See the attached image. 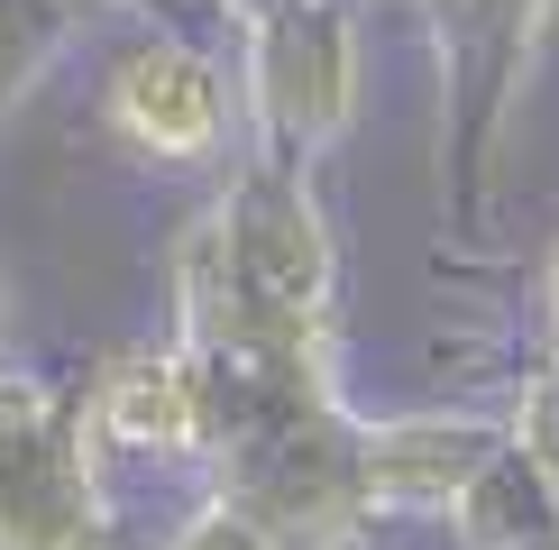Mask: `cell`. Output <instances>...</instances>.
I'll return each instance as SVG.
<instances>
[{"instance_id":"obj_1","label":"cell","mask_w":559,"mask_h":550,"mask_svg":"<svg viewBox=\"0 0 559 550\" xmlns=\"http://www.w3.org/2000/svg\"><path fill=\"white\" fill-rule=\"evenodd\" d=\"M423 19H431V56H440V193H450V229L486 239L504 138L523 120V92L559 28V0H423Z\"/></svg>"},{"instance_id":"obj_2","label":"cell","mask_w":559,"mask_h":550,"mask_svg":"<svg viewBox=\"0 0 559 550\" xmlns=\"http://www.w3.org/2000/svg\"><path fill=\"white\" fill-rule=\"evenodd\" d=\"M367 83V37L358 0H302V10L266 19L239 37V101H248V147L321 166L358 120Z\"/></svg>"},{"instance_id":"obj_3","label":"cell","mask_w":559,"mask_h":550,"mask_svg":"<svg viewBox=\"0 0 559 550\" xmlns=\"http://www.w3.org/2000/svg\"><path fill=\"white\" fill-rule=\"evenodd\" d=\"M102 120L147 166H229L248 147L239 64H221L212 46L183 37V28H156V37H138V46L110 56Z\"/></svg>"},{"instance_id":"obj_4","label":"cell","mask_w":559,"mask_h":550,"mask_svg":"<svg viewBox=\"0 0 559 550\" xmlns=\"http://www.w3.org/2000/svg\"><path fill=\"white\" fill-rule=\"evenodd\" d=\"M212 229L229 248V266L294 321H331L340 331V248H331V212H321V183L294 156L239 147L229 183L212 193Z\"/></svg>"},{"instance_id":"obj_5","label":"cell","mask_w":559,"mask_h":550,"mask_svg":"<svg viewBox=\"0 0 559 550\" xmlns=\"http://www.w3.org/2000/svg\"><path fill=\"white\" fill-rule=\"evenodd\" d=\"M0 550H120L83 395H46L0 441Z\"/></svg>"},{"instance_id":"obj_6","label":"cell","mask_w":559,"mask_h":550,"mask_svg":"<svg viewBox=\"0 0 559 550\" xmlns=\"http://www.w3.org/2000/svg\"><path fill=\"white\" fill-rule=\"evenodd\" d=\"M504 412H394V422H367V495H377L385 523H450L468 487L504 458Z\"/></svg>"},{"instance_id":"obj_7","label":"cell","mask_w":559,"mask_h":550,"mask_svg":"<svg viewBox=\"0 0 559 550\" xmlns=\"http://www.w3.org/2000/svg\"><path fill=\"white\" fill-rule=\"evenodd\" d=\"M83 422H92L102 458H183V468H212V395H202L193 358L175 339L110 358L83 395Z\"/></svg>"},{"instance_id":"obj_8","label":"cell","mask_w":559,"mask_h":550,"mask_svg":"<svg viewBox=\"0 0 559 550\" xmlns=\"http://www.w3.org/2000/svg\"><path fill=\"white\" fill-rule=\"evenodd\" d=\"M450 541L459 550H532V541H559V487L532 458L504 441V458L468 487V504L450 514Z\"/></svg>"},{"instance_id":"obj_9","label":"cell","mask_w":559,"mask_h":550,"mask_svg":"<svg viewBox=\"0 0 559 550\" xmlns=\"http://www.w3.org/2000/svg\"><path fill=\"white\" fill-rule=\"evenodd\" d=\"M83 19H92V0H0V120L46 83V64L64 56V37Z\"/></svg>"},{"instance_id":"obj_10","label":"cell","mask_w":559,"mask_h":550,"mask_svg":"<svg viewBox=\"0 0 559 550\" xmlns=\"http://www.w3.org/2000/svg\"><path fill=\"white\" fill-rule=\"evenodd\" d=\"M156 550H285V541H275L239 495H212V487H202V495L175 514V533L156 541Z\"/></svg>"},{"instance_id":"obj_11","label":"cell","mask_w":559,"mask_h":550,"mask_svg":"<svg viewBox=\"0 0 559 550\" xmlns=\"http://www.w3.org/2000/svg\"><path fill=\"white\" fill-rule=\"evenodd\" d=\"M504 431H514V450H523L532 468H542L550 487H559V358L532 367V385H523L514 404H504Z\"/></svg>"},{"instance_id":"obj_12","label":"cell","mask_w":559,"mask_h":550,"mask_svg":"<svg viewBox=\"0 0 559 550\" xmlns=\"http://www.w3.org/2000/svg\"><path fill=\"white\" fill-rule=\"evenodd\" d=\"M37 404H46V385H37V376H19V367H0V441H10V431L28 422Z\"/></svg>"},{"instance_id":"obj_13","label":"cell","mask_w":559,"mask_h":550,"mask_svg":"<svg viewBox=\"0 0 559 550\" xmlns=\"http://www.w3.org/2000/svg\"><path fill=\"white\" fill-rule=\"evenodd\" d=\"M285 10H302V0H212V19L229 37H248V28H266V19H285Z\"/></svg>"},{"instance_id":"obj_14","label":"cell","mask_w":559,"mask_h":550,"mask_svg":"<svg viewBox=\"0 0 559 550\" xmlns=\"http://www.w3.org/2000/svg\"><path fill=\"white\" fill-rule=\"evenodd\" d=\"M542 321H550V358H559V248H550V266H542Z\"/></svg>"},{"instance_id":"obj_15","label":"cell","mask_w":559,"mask_h":550,"mask_svg":"<svg viewBox=\"0 0 559 550\" xmlns=\"http://www.w3.org/2000/svg\"><path fill=\"white\" fill-rule=\"evenodd\" d=\"M0 331H10V285H0Z\"/></svg>"},{"instance_id":"obj_16","label":"cell","mask_w":559,"mask_h":550,"mask_svg":"<svg viewBox=\"0 0 559 550\" xmlns=\"http://www.w3.org/2000/svg\"><path fill=\"white\" fill-rule=\"evenodd\" d=\"M532 550H559V541H532Z\"/></svg>"}]
</instances>
